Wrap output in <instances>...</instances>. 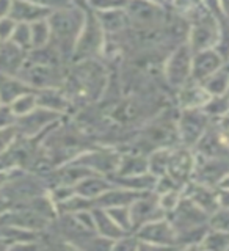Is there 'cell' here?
I'll return each mask as SVG.
<instances>
[{"mask_svg":"<svg viewBox=\"0 0 229 251\" xmlns=\"http://www.w3.org/2000/svg\"><path fill=\"white\" fill-rule=\"evenodd\" d=\"M60 113H55L52 110H47V108H41V110H31L27 115H22L18 116L19 118V123H21V129L25 130V133H35L38 130H41L46 124H49L51 121H53Z\"/></svg>","mask_w":229,"mask_h":251,"instance_id":"cell-12","label":"cell"},{"mask_svg":"<svg viewBox=\"0 0 229 251\" xmlns=\"http://www.w3.org/2000/svg\"><path fill=\"white\" fill-rule=\"evenodd\" d=\"M18 120V116L13 113L11 107L8 105H0V129L2 127H10V126Z\"/></svg>","mask_w":229,"mask_h":251,"instance_id":"cell-24","label":"cell"},{"mask_svg":"<svg viewBox=\"0 0 229 251\" xmlns=\"http://www.w3.org/2000/svg\"><path fill=\"white\" fill-rule=\"evenodd\" d=\"M108 184L105 182H101L98 179H93V180H88V182H83L78 185L77 192H80L83 196H94V195H99L102 192L107 190Z\"/></svg>","mask_w":229,"mask_h":251,"instance_id":"cell-21","label":"cell"},{"mask_svg":"<svg viewBox=\"0 0 229 251\" xmlns=\"http://www.w3.org/2000/svg\"><path fill=\"white\" fill-rule=\"evenodd\" d=\"M138 237L141 240L163 243V245H170V243L176 240L175 231L167 222H153L143 225V229H140Z\"/></svg>","mask_w":229,"mask_h":251,"instance_id":"cell-9","label":"cell"},{"mask_svg":"<svg viewBox=\"0 0 229 251\" xmlns=\"http://www.w3.org/2000/svg\"><path fill=\"white\" fill-rule=\"evenodd\" d=\"M203 133L204 135L198 140H201L200 146L204 154L209 157H215L218 155V151L225 152V135H220L218 130H204Z\"/></svg>","mask_w":229,"mask_h":251,"instance_id":"cell-16","label":"cell"},{"mask_svg":"<svg viewBox=\"0 0 229 251\" xmlns=\"http://www.w3.org/2000/svg\"><path fill=\"white\" fill-rule=\"evenodd\" d=\"M10 8H11V0H0V18L8 16Z\"/></svg>","mask_w":229,"mask_h":251,"instance_id":"cell-25","label":"cell"},{"mask_svg":"<svg viewBox=\"0 0 229 251\" xmlns=\"http://www.w3.org/2000/svg\"><path fill=\"white\" fill-rule=\"evenodd\" d=\"M192 49L188 46H182L171 55L165 66V73L171 85L180 86L190 78V66H192Z\"/></svg>","mask_w":229,"mask_h":251,"instance_id":"cell-5","label":"cell"},{"mask_svg":"<svg viewBox=\"0 0 229 251\" xmlns=\"http://www.w3.org/2000/svg\"><path fill=\"white\" fill-rule=\"evenodd\" d=\"M210 94L204 90V86H193L188 88L182 94V100L188 108H195L198 105H204L209 100Z\"/></svg>","mask_w":229,"mask_h":251,"instance_id":"cell-18","label":"cell"},{"mask_svg":"<svg viewBox=\"0 0 229 251\" xmlns=\"http://www.w3.org/2000/svg\"><path fill=\"white\" fill-rule=\"evenodd\" d=\"M8 41H11L13 44H16L24 50L30 49V25L28 24H25V22L16 24V27H14L13 33H11Z\"/></svg>","mask_w":229,"mask_h":251,"instance_id":"cell-20","label":"cell"},{"mask_svg":"<svg viewBox=\"0 0 229 251\" xmlns=\"http://www.w3.org/2000/svg\"><path fill=\"white\" fill-rule=\"evenodd\" d=\"M30 25V49H39L51 41V28L47 19L28 24Z\"/></svg>","mask_w":229,"mask_h":251,"instance_id":"cell-15","label":"cell"},{"mask_svg":"<svg viewBox=\"0 0 229 251\" xmlns=\"http://www.w3.org/2000/svg\"><path fill=\"white\" fill-rule=\"evenodd\" d=\"M16 24L13 19H10L8 16H5V18H0V43L3 41H8L13 33V30L16 27Z\"/></svg>","mask_w":229,"mask_h":251,"instance_id":"cell-23","label":"cell"},{"mask_svg":"<svg viewBox=\"0 0 229 251\" xmlns=\"http://www.w3.org/2000/svg\"><path fill=\"white\" fill-rule=\"evenodd\" d=\"M154 212H160V209L157 207V204L151 200H138L132 204V207L129 209V217H130V225L137 226L140 222H153L154 220Z\"/></svg>","mask_w":229,"mask_h":251,"instance_id":"cell-13","label":"cell"},{"mask_svg":"<svg viewBox=\"0 0 229 251\" xmlns=\"http://www.w3.org/2000/svg\"><path fill=\"white\" fill-rule=\"evenodd\" d=\"M104 31L96 16H85L83 27L74 46L76 58H88L99 52L104 46Z\"/></svg>","mask_w":229,"mask_h":251,"instance_id":"cell-2","label":"cell"},{"mask_svg":"<svg viewBox=\"0 0 229 251\" xmlns=\"http://www.w3.org/2000/svg\"><path fill=\"white\" fill-rule=\"evenodd\" d=\"M124 8L127 10V21H132L138 27L154 25L162 19L160 5L151 3L148 0H127Z\"/></svg>","mask_w":229,"mask_h":251,"instance_id":"cell-6","label":"cell"},{"mask_svg":"<svg viewBox=\"0 0 229 251\" xmlns=\"http://www.w3.org/2000/svg\"><path fill=\"white\" fill-rule=\"evenodd\" d=\"M30 91V86L24 83L21 78L11 74L0 73V102L3 104H11V102L19 98L21 94Z\"/></svg>","mask_w":229,"mask_h":251,"instance_id":"cell-11","label":"cell"},{"mask_svg":"<svg viewBox=\"0 0 229 251\" xmlns=\"http://www.w3.org/2000/svg\"><path fill=\"white\" fill-rule=\"evenodd\" d=\"M203 86L210 96H220V94H225L226 86H228V74H226L225 65L218 71H215L210 77H207L206 80L203 82Z\"/></svg>","mask_w":229,"mask_h":251,"instance_id":"cell-17","label":"cell"},{"mask_svg":"<svg viewBox=\"0 0 229 251\" xmlns=\"http://www.w3.org/2000/svg\"><path fill=\"white\" fill-rule=\"evenodd\" d=\"M223 57L215 49H206L195 52L192 55V66H190V77L195 82H204L207 77L218 71L223 66Z\"/></svg>","mask_w":229,"mask_h":251,"instance_id":"cell-4","label":"cell"},{"mask_svg":"<svg viewBox=\"0 0 229 251\" xmlns=\"http://www.w3.org/2000/svg\"><path fill=\"white\" fill-rule=\"evenodd\" d=\"M220 41L218 21L210 16V13H200L198 21L190 30V49L192 52H200L206 49H214Z\"/></svg>","mask_w":229,"mask_h":251,"instance_id":"cell-3","label":"cell"},{"mask_svg":"<svg viewBox=\"0 0 229 251\" xmlns=\"http://www.w3.org/2000/svg\"><path fill=\"white\" fill-rule=\"evenodd\" d=\"M27 2H31L38 6H43L46 10H63V8H68V6H73L74 3L71 0H27Z\"/></svg>","mask_w":229,"mask_h":251,"instance_id":"cell-22","label":"cell"},{"mask_svg":"<svg viewBox=\"0 0 229 251\" xmlns=\"http://www.w3.org/2000/svg\"><path fill=\"white\" fill-rule=\"evenodd\" d=\"M51 13V10H46V8L27 2V0H11V8L8 11V18L13 19L14 22L31 24L41 19H47Z\"/></svg>","mask_w":229,"mask_h":251,"instance_id":"cell-7","label":"cell"},{"mask_svg":"<svg viewBox=\"0 0 229 251\" xmlns=\"http://www.w3.org/2000/svg\"><path fill=\"white\" fill-rule=\"evenodd\" d=\"M180 130H182V135L188 143L196 141L203 135V132L206 130V115H203L201 112H196L195 108H192L190 112H187L182 116Z\"/></svg>","mask_w":229,"mask_h":251,"instance_id":"cell-10","label":"cell"},{"mask_svg":"<svg viewBox=\"0 0 229 251\" xmlns=\"http://www.w3.org/2000/svg\"><path fill=\"white\" fill-rule=\"evenodd\" d=\"M25 60V50L11 41L0 43V73L16 75Z\"/></svg>","mask_w":229,"mask_h":251,"instance_id":"cell-8","label":"cell"},{"mask_svg":"<svg viewBox=\"0 0 229 251\" xmlns=\"http://www.w3.org/2000/svg\"><path fill=\"white\" fill-rule=\"evenodd\" d=\"M85 22V14L82 10L68 6L63 10H55L47 18V24L51 28V41L52 46L58 50V53L74 52V46L77 36L80 33Z\"/></svg>","mask_w":229,"mask_h":251,"instance_id":"cell-1","label":"cell"},{"mask_svg":"<svg viewBox=\"0 0 229 251\" xmlns=\"http://www.w3.org/2000/svg\"><path fill=\"white\" fill-rule=\"evenodd\" d=\"M11 110L16 116H22V115H27L28 112H31L35 107H36V96L33 93H25V94H21L19 98H16L11 102Z\"/></svg>","mask_w":229,"mask_h":251,"instance_id":"cell-19","label":"cell"},{"mask_svg":"<svg viewBox=\"0 0 229 251\" xmlns=\"http://www.w3.org/2000/svg\"><path fill=\"white\" fill-rule=\"evenodd\" d=\"M36 96V105H41L43 108L52 110L55 113H60L68 108V99L55 90V88H46L41 93L35 94Z\"/></svg>","mask_w":229,"mask_h":251,"instance_id":"cell-14","label":"cell"}]
</instances>
